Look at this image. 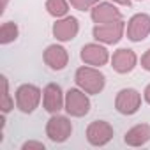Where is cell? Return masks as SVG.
Segmentation results:
<instances>
[{
  "label": "cell",
  "instance_id": "6da1fadb",
  "mask_svg": "<svg viewBox=\"0 0 150 150\" xmlns=\"http://www.w3.org/2000/svg\"><path fill=\"white\" fill-rule=\"evenodd\" d=\"M74 81H76V85L87 92V94H99L103 88H104V74L96 69V67H90V65H83L76 71V74H74Z\"/></svg>",
  "mask_w": 150,
  "mask_h": 150
},
{
  "label": "cell",
  "instance_id": "7a4b0ae2",
  "mask_svg": "<svg viewBox=\"0 0 150 150\" xmlns=\"http://www.w3.org/2000/svg\"><path fill=\"white\" fill-rule=\"evenodd\" d=\"M41 96H42V92H41L39 87H35L32 83L20 85L18 90H16V106L23 113H32L39 106Z\"/></svg>",
  "mask_w": 150,
  "mask_h": 150
},
{
  "label": "cell",
  "instance_id": "3957f363",
  "mask_svg": "<svg viewBox=\"0 0 150 150\" xmlns=\"http://www.w3.org/2000/svg\"><path fill=\"white\" fill-rule=\"evenodd\" d=\"M65 111L72 117H85L90 111V99L81 88H69L65 94Z\"/></svg>",
  "mask_w": 150,
  "mask_h": 150
},
{
  "label": "cell",
  "instance_id": "277c9868",
  "mask_svg": "<svg viewBox=\"0 0 150 150\" xmlns=\"http://www.w3.org/2000/svg\"><path fill=\"white\" fill-rule=\"evenodd\" d=\"M125 30V25L122 20L111 21V23H103V25H96L92 30V35L96 41L104 42V44H115L122 39Z\"/></svg>",
  "mask_w": 150,
  "mask_h": 150
},
{
  "label": "cell",
  "instance_id": "5b68a950",
  "mask_svg": "<svg viewBox=\"0 0 150 150\" xmlns=\"http://www.w3.org/2000/svg\"><path fill=\"white\" fill-rule=\"evenodd\" d=\"M72 134V124L67 117L62 115H53L48 124H46V136L53 143H64L69 136Z\"/></svg>",
  "mask_w": 150,
  "mask_h": 150
},
{
  "label": "cell",
  "instance_id": "8992f818",
  "mask_svg": "<svg viewBox=\"0 0 150 150\" xmlns=\"http://www.w3.org/2000/svg\"><path fill=\"white\" fill-rule=\"evenodd\" d=\"M141 106V96L134 88H122L115 97V108L122 115H134Z\"/></svg>",
  "mask_w": 150,
  "mask_h": 150
},
{
  "label": "cell",
  "instance_id": "52a82bcc",
  "mask_svg": "<svg viewBox=\"0 0 150 150\" xmlns=\"http://www.w3.org/2000/svg\"><path fill=\"white\" fill-rule=\"evenodd\" d=\"M113 138V127L106 120H94L87 127V139L94 146H104Z\"/></svg>",
  "mask_w": 150,
  "mask_h": 150
},
{
  "label": "cell",
  "instance_id": "ba28073f",
  "mask_svg": "<svg viewBox=\"0 0 150 150\" xmlns=\"http://www.w3.org/2000/svg\"><path fill=\"white\" fill-rule=\"evenodd\" d=\"M148 34H150V16L145 13L134 14L127 23V37L132 42H139L146 39Z\"/></svg>",
  "mask_w": 150,
  "mask_h": 150
},
{
  "label": "cell",
  "instance_id": "9c48e42d",
  "mask_svg": "<svg viewBox=\"0 0 150 150\" xmlns=\"http://www.w3.org/2000/svg\"><path fill=\"white\" fill-rule=\"evenodd\" d=\"M42 106L48 113H58L62 108H65V97L62 94L60 85L57 83H50L44 87L42 90Z\"/></svg>",
  "mask_w": 150,
  "mask_h": 150
},
{
  "label": "cell",
  "instance_id": "30bf717a",
  "mask_svg": "<svg viewBox=\"0 0 150 150\" xmlns=\"http://www.w3.org/2000/svg\"><path fill=\"white\" fill-rule=\"evenodd\" d=\"M81 60L87 64V65H94V67H101L104 65L108 60H110V53L104 46L101 44H96V42H90V44H85L81 48V53H80Z\"/></svg>",
  "mask_w": 150,
  "mask_h": 150
},
{
  "label": "cell",
  "instance_id": "8fae6325",
  "mask_svg": "<svg viewBox=\"0 0 150 150\" xmlns=\"http://www.w3.org/2000/svg\"><path fill=\"white\" fill-rule=\"evenodd\" d=\"M136 62H138V57L132 50L129 48H120L113 53L111 57V67L118 72V74H127L131 72L134 67H136Z\"/></svg>",
  "mask_w": 150,
  "mask_h": 150
},
{
  "label": "cell",
  "instance_id": "7c38bea8",
  "mask_svg": "<svg viewBox=\"0 0 150 150\" xmlns=\"http://www.w3.org/2000/svg\"><path fill=\"white\" fill-rule=\"evenodd\" d=\"M78 30H80V23L74 16H64L53 25V35L57 37V41L62 42L74 39L78 35Z\"/></svg>",
  "mask_w": 150,
  "mask_h": 150
},
{
  "label": "cell",
  "instance_id": "4fadbf2b",
  "mask_svg": "<svg viewBox=\"0 0 150 150\" xmlns=\"http://www.w3.org/2000/svg\"><path fill=\"white\" fill-rule=\"evenodd\" d=\"M90 16H92V20H94V23H97V25L111 23V21L122 20L120 11H118L113 4H110V2H97V4L90 9Z\"/></svg>",
  "mask_w": 150,
  "mask_h": 150
},
{
  "label": "cell",
  "instance_id": "5bb4252c",
  "mask_svg": "<svg viewBox=\"0 0 150 150\" xmlns=\"http://www.w3.org/2000/svg\"><path fill=\"white\" fill-rule=\"evenodd\" d=\"M42 58H44V64H46L51 71H62V69L67 65V62H69V53H67V50H65L64 46H60V44H51V46L46 48Z\"/></svg>",
  "mask_w": 150,
  "mask_h": 150
},
{
  "label": "cell",
  "instance_id": "9a60e30c",
  "mask_svg": "<svg viewBox=\"0 0 150 150\" xmlns=\"http://www.w3.org/2000/svg\"><path fill=\"white\" fill-rule=\"evenodd\" d=\"M124 141L129 146H141V145L148 143L150 141V125L148 124H138V125L131 127L125 132Z\"/></svg>",
  "mask_w": 150,
  "mask_h": 150
},
{
  "label": "cell",
  "instance_id": "2e32d148",
  "mask_svg": "<svg viewBox=\"0 0 150 150\" xmlns=\"http://www.w3.org/2000/svg\"><path fill=\"white\" fill-rule=\"evenodd\" d=\"M46 11L53 18H64L69 11L67 0H46Z\"/></svg>",
  "mask_w": 150,
  "mask_h": 150
},
{
  "label": "cell",
  "instance_id": "e0dca14e",
  "mask_svg": "<svg viewBox=\"0 0 150 150\" xmlns=\"http://www.w3.org/2000/svg\"><path fill=\"white\" fill-rule=\"evenodd\" d=\"M18 37V25L13 21H6L0 27V42L2 44H9L13 41H16Z\"/></svg>",
  "mask_w": 150,
  "mask_h": 150
},
{
  "label": "cell",
  "instance_id": "ac0fdd59",
  "mask_svg": "<svg viewBox=\"0 0 150 150\" xmlns=\"http://www.w3.org/2000/svg\"><path fill=\"white\" fill-rule=\"evenodd\" d=\"M0 83H2V103H0V108H2V113H9L13 108H14V101L11 99V94H9V83H7V78L6 76H0Z\"/></svg>",
  "mask_w": 150,
  "mask_h": 150
},
{
  "label": "cell",
  "instance_id": "d6986e66",
  "mask_svg": "<svg viewBox=\"0 0 150 150\" xmlns=\"http://www.w3.org/2000/svg\"><path fill=\"white\" fill-rule=\"evenodd\" d=\"M71 6L74 9H78V11H88L92 9L96 4H97V0H69Z\"/></svg>",
  "mask_w": 150,
  "mask_h": 150
},
{
  "label": "cell",
  "instance_id": "ffe728a7",
  "mask_svg": "<svg viewBox=\"0 0 150 150\" xmlns=\"http://www.w3.org/2000/svg\"><path fill=\"white\" fill-rule=\"evenodd\" d=\"M141 67L150 72V48H148V50L143 53V57H141Z\"/></svg>",
  "mask_w": 150,
  "mask_h": 150
},
{
  "label": "cell",
  "instance_id": "44dd1931",
  "mask_svg": "<svg viewBox=\"0 0 150 150\" xmlns=\"http://www.w3.org/2000/svg\"><path fill=\"white\" fill-rule=\"evenodd\" d=\"M23 150H30V148H37V150H44V145L42 143H39V141H27V143H23V146H21Z\"/></svg>",
  "mask_w": 150,
  "mask_h": 150
},
{
  "label": "cell",
  "instance_id": "7402d4cb",
  "mask_svg": "<svg viewBox=\"0 0 150 150\" xmlns=\"http://www.w3.org/2000/svg\"><path fill=\"white\" fill-rule=\"evenodd\" d=\"M143 97H145V101L150 104V83L146 85V88H145V92H143Z\"/></svg>",
  "mask_w": 150,
  "mask_h": 150
},
{
  "label": "cell",
  "instance_id": "603a6c76",
  "mask_svg": "<svg viewBox=\"0 0 150 150\" xmlns=\"http://www.w3.org/2000/svg\"><path fill=\"white\" fill-rule=\"evenodd\" d=\"M113 2H117L120 6H131V0H113Z\"/></svg>",
  "mask_w": 150,
  "mask_h": 150
}]
</instances>
